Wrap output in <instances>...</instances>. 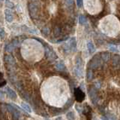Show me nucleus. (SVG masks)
<instances>
[{"label":"nucleus","instance_id":"nucleus-1","mask_svg":"<svg viewBox=\"0 0 120 120\" xmlns=\"http://www.w3.org/2000/svg\"><path fill=\"white\" fill-rule=\"evenodd\" d=\"M101 65V60L100 58V54L95 55L89 63V69H97Z\"/></svg>","mask_w":120,"mask_h":120},{"label":"nucleus","instance_id":"nucleus-2","mask_svg":"<svg viewBox=\"0 0 120 120\" xmlns=\"http://www.w3.org/2000/svg\"><path fill=\"white\" fill-rule=\"evenodd\" d=\"M4 61H5V64L8 66V70H13V68L16 65V61H15L14 58L11 54H7L4 57Z\"/></svg>","mask_w":120,"mask_h":120},{"label":"nucleus","instance_id":"nucleus-3","mask_svg":"<svg viewBox=\"0 0 120 120\" xmlns=\"http://www.w3.org/2000/svg\"><path fill=\"white\" fill-rule=\"evenodd\" d=\"M5 105H6L7 110L11 112V115H12L13 119L18 120L20 116V112L19 111V110H17V109L14 106H13L12 104H5Z\"/></svg>","mask_w":120,"mask_h":120},{"label":"nucleus","instance_id":"nucleus-4","mask_svg":"<svg viewBox=\"0 0 120 120\" xmlns=\"http://www.w3.org/2000/svg\"><path fill=\"white\" fill-rule=\"evenodd\" d=\"M89 97L90 99H91L92 102L94 105H97L98 102V92H97V90L92 86L91 88L89 89Z\"/></svg>","mask_w":120,"mask_h":120},{"label":"nucleus","instance_id":"nucleus-5","mask_svg":"<svg viewBox=\"0 0 120 120\" xmlns=\"http://www.w3.org/2000/svg\"><path fill=\"white\" fill-rule=\"evenodd\" d=\"M44 48H45V54H46V57L47 58V59L51 61H55L57 58V55L54 52V51L50 46H47V45H44Z\"/></svg>","mask_w":120,"mask_h":120},{"label":"nucleus","instance_id":"nucleus-6","mask_svg":"<svg viewBox=\"0 0 120 120\" xmlns=\"http://www.w3.org/2000/svg\"><path fill=\"white\" fill-rule=\"evenodd\" d=\"M74 97L75 99L79 103H81L82 100H84L86 95L85 93L82 91V89L80 88H75L74 90Z\"/></svg>","mask_w":120,"mask_h":120},{"label":"nucleus","instance_id":"nucleus-7","mask_svg":"<svg viewBox=\"0 0 120 120\" xmlns=\"http://www.w3.org/2000/svg\"><path fill=\"white\" fill-rule=\"evenodd\" d=\"M74 73L77 77L82 76V60L80 57L77 58L76 67H75V69H74Z\"/></svg>","mask_w":120,"mask_h":120},{"label":"nucleus","instance_id":"nucleus-8","mask_svg":"<svg viewBox=\"0 0 120 120\" xmlns=\"http://www.w3.org/2000/svg\"><path fill=\"white\" fill-rule=\"evenodd\" d=\"M29 11L30 16L35 17L37 15L38 12V6L35 3H30L29 5Z\"/></svg>","mask_w":120,"mask_h":120},{"label":"nucleus","instance_id":"nucleus-9","mask_svg":"<svg viewBox=\"0 0 120 120\" xmlns=\"http://www.w3.org/2000/svg\"><path fill=\"white\" fill-rule=\"evenodd\" d=\"M82 112H83V114L86 116V118L87 119V120H91V119H92V110L88 104H86V106L84 105Z\"/></svg>","mask_w":120,"mask_h":120},{"label":"nucleus","instance_id":"nucleus-10","mask_svg":"<svg viewBox=\"0 0 120 120\" xmlns=\"http://www.w3.org/2000/svg\"><path fill=\"white\" fill-rule=\"evenodd\" d=\"M68 46L70 51H74V52L76 51H77V42H76V39H75L74 37L71 38L69 40Z\"/></svg>","mask_w":120,"mask_h":120},{"label":"nucleus","instance_id":"nucleus-11","mask_svg":"<svg viewBox=\"0 0 120 120\" xmlns=\"http://www.w3.org/2000/svg\"><path fill=\"white\" fill-rule=\"evenodd\" d=\"M100 58H101V61L107 63V62H108L110 60L111 55H110V53H109V52L104 51V52H102V53L100 54Z\"/></svg>","mask_w":120,"mask_h":120},{"label":"nucleus","instance_id":"nucleus-12","mask_svg":"<svg viewBox=\"0 0 120 120\" xmlns=\"http://www.w3.org/2000/svg\"><path fill=\"white\" fill-rule=\"evenodd\" d=\"M5 91L7 93L8 96L11 99L15 100V99L17 98V94H16V92H15L13 89L10 88L9 87H7V88H5Z\"/></svg>","mask_w":120,"mask_h":120},{"label":"nucleus","instance_id":"nucleus-13","mask_svg":"<svg viewBox=\"0 0 120 120\" xmlns=\"http://www.w3.org/2000/svg\"><path fill=\"white\" fill-rule=\"evenodd\" d=\"M12 12L10 9H5V20L8 22V23H11L14 20V17L12 14Z\"/></svg>","mask_w":120,"mask_h":120},{"label":"nucleus","instance_id":"nucleus-14","mask_svg":"<svg viewBox=\"0 0 120 120\" xmlns=\"http://www.w3.org/2000/svg\"><path fill=\"white\" fill-rule=\"evenodd\" d=\"M55 68L58 71H61V72H62V71L65 70V65L62 61H59V62H57L56 63Z\"/></svg>","mask_w":120,"mask_h":120},{"label":"nucleus","instance_id":"nucleus-15","mask_svg":"<svg viewBox=\"0 0 120 120\" xmlns=\"http://www.w3.org/2000/svg\"><path fill=\"white\" fill-rule=\"evenodd\" d=\"M87 48H88V51L90 54H92L95 51V46H94V44L92 43V41H88Z\"/></svg>","mask_w":120,"mask_h":120},{"label":"nucleus","instance_id":"nucleus-16","mask_svg":"<svg viewBox=\"0 0 120 120\" xmlns=\"http://www.w3.org/2000/svg\"><path fill=\"white\" fill-rule=\"evenodd\" d=\"M112 65L115 67L119 66V54H115L112 58Z\"/></svg>","mask_w":120,"mask_h":120},{"label":"nucleus","instance_id":"nucleus-17","mask_svg":"<svg viewBox=\"0 0 120 120\" xmlns=\"http://www.w3.org/2000/svg\"><path fill=\"white\" fill-rule=\"evenodd\" d=\"M15 48L14 46V45L12 44V43H8V45H6L5 46V51H8V52H12L14 49H15Z\"/></svg>","mask_w":120,"mask_h":120},{"label":"nucleus","instance_id":"nucleus-18","mask_svg":"<svg viewBox=\"0 0 120 120\" xmlns=\"http://www.w3.org/2000/svg\"><path fill=\"white\" fill-rule=\"evenodd\" d=\"M21 107H22V108L24 110L27 111L28 112H32L31 107H30L28 103H25V102H22V103H21Z\"/></svg>","mask_w":120,"mask_h":120},{"label":"nucleus","instance_id":"nucleus-19","mask_svg":"<svg viewBox=\"0 0 120 120\" xmlns=\"http://www.w3.org/2000/svg\"><path fill=\"white\" fill-rule=\"evenodd\" d=\"M86 79H87L88 81H91L93 79V72H92V70L91 69H88L87 72H86Z\"/></svg>","mask_w":120,"mask_h":120},{"label":"nucleus","instance_id":"nucleus-20","mask_svg":"<svg viewBox=\"0 0 120 120\" xmlns=\"http://www.w3.org/2000/svg\"><path fill=\"white\" fill-rule=\"evenodd\" d=\"M51 110V112H52V115H58V114H60L61 113V112H62V110L61 109H59V108H54V107H52L50 109Z\"/></svg>","mask_w":120,"mask_h":120},{"label":"nucleus","instance_id":"nucleus-21","mask_svg":"<svg viewBox=\"0 0 120 120\" xmlns=\"http://www.w3.org/2000/svg\"><path fill=\"white\" fill-rule=\"evenodd\" d=\"M14 85H15V87L17 88L18 91H22V84L21 82H18V81H16L14 82Z\"/></svg>","mask_w":120,"mask_h":120},{"label":"nucleus","instance_id":"nucleus-22","mask_svg":"<svg viewBox=\"0 0 120 120\" xmlns=\"http://www.w3.org/2000/svg\"><path fill=\"white\" fill-rule=\"evenodd\" d=\"M87 22V19L84 15H80L79 17V23L80 24H85Z\"/></svg>","mask_w":120,"mask_h":120},{"label":"nucleus","instance_id":"nucleus-23","mask_svg":"<svg viewBox=\"0 0 120 120\" xmlns=\"http://www.w3.org/2000/svg\"><path fill=\"white\" fill-rule=\"evenodd\" d=\"M5 5L7 6V8H8L9 9L14 8V5L12 2H11L10 0H5Z\"/></svg>","mask_w":120,"mask_h":120},{"label":"nucleus","instance_id":"nucleus-24","mask_svg":"<svg viewBox=\"0 0 120 120\" xmlns=\"http://www.w3.org/2000/svg\"><path fill=\"white\" fill-rule=\"evenodd\" d=\"M11 43H12L14 45V46L15 48H17L20 46V39H19L18 38H15L12 42H11Z\"/></svg>","mask_w":120,"mask_h":120},{"label":"nucleus","instance_id":"nucleus-25","mask_svg":"<svg viewBox=\"0 0 120 120\" xmlns=\"http://www.w3.org/2000/svg\"><path fill=\"white\" fill-rule=\"evenodd\" d=\"M108 48H109V50H110V51H112V52H116L118 50L117 47H116L113 44H109Z\"/></svg>","mask_w":120,"mask_h":120},{"label":"nucleus","instance_id":"nucleus-26","mask_svg":"<svg viewBox=\"0 0 120 120\" xmlns=\"http://www.w3.org/2000/svg\"><path fill=\"white\" fill-rule=\"evenodd\" d=\"M5 84H6V81H5V79H4L2 73H0V88L4 86Z\"/></svg>","mask_w":120,"mask_h":120},{"label":"nucleus","instance_id":"nucleus-27","mask_svg":"<svg viewBox=\"0 0 120 120\" xmlns=\"http://www.w3.org/2000/svg\"><path fill=\"white\" fill-rule=\"evenodd\" d=\"M66 116H67V119L68 120H74V119H75V116L74 114V112H68Z\"/></svg>","mask_w":120,"mask_h":120},{"label":"nucleus","instance_id":"nucleus-28","mask_svg":"<svg viewBox=\"0 0 120 120\" xmlns=\"http://www.w3.org/2000/svg\"><path fill=\"white\" fill-rule=\"evenodd\" d=\"M53 33H54V36H55L56 37L59 36L60 34H61V29H60V27H56L54 28V32H53Z\"/></svg>","mask_w":120,"mask_h":120},{"label":"nucleus","instance_id":"nucleus-29","mask_svg":"<svg viewBox=\"0 0 120 120\" xmlns=\"http://www.w3.org/2000/svg\"><path fill=\"white\" fill-rule=\"evenodd\" d=\"M72 104H73V100H72V99H69L68 100H67V103H65L64 109H65V110H66V109H68L71 106H72Z\"/></svg>","mask_w":120,"mask_h":120},{"label":"nucleus","instance_id":"nucleus-30","mask_svg":"<svg viewBox=\"0 0 120 120\" xmlns=\"http://www.w3.org/2000/svg\"><path fill=\"white\" fill-rule=\"evenodd\" d=\"M0 120H8L5 112L2 110H0Z\"/></svg>","mask_w":120,"mask_h":120},{"label":"nucleus","instance_id":"nucleus-31","mask_svg":"<svg viewBox=\"0 0 120 120\" xmlns=\"http://www.w3.org/2000/svg\"><path fill=\"white\" fill-rule=\"evenodd\" d=\"M42 33L45 36H48L50 34V29H49L47 27H45L42 29Z\"/></svg>","mask_w":120,"mask_h":120},{"label":"nucleus","instance_id":"nucleus-32","mask_svg":"<svg viewBox=\"0 0 120 120\" xmlns=\"http://www.w3.org/2000/svg\"><path fill=\"white\" fill-rule=\"evenodd\" d=\"M75 107H76V110L79 112H82V109H83V107L82 106L81 104H76L75 105Z\"/></svg>","mask_w":120,"mask_h":120},{"label":"nucleus","instance_id":"nucleus-33","mask_svg":"<svg viewBox=\"0 0 120 120\" xmlns=\"http://www.w3.org/2000/svg\"><path fill=\"white\" fill-rule=\"evenodd\" d=\"M101 83L100 82H95V84H94V85H93V87L95 88L96 90H98L101 88Z\"/></svg>","mask_w":120,"mask_h":120},{"label":"nucleus","instance_id":"nucleus-34","mask_svg":"<svg viewBox=\"0 0 120 120\" xmlns=\"http://www.w3.org/2000/svg\"><path fill=\"white\" fill-rule=\"evenodd\" d=\"M5 29L1 27V28H0V38H1V39H3L4 37H5Z\"/></svg>","mask_w":120,"mask_h":120},{"label":"nucleus","instance_id":"nucleus-35","mask_svg":"<svg viewBox=\"0 0 120 120\" xmlns=\"http://www.w3.org/2000/svg\"><path fill=\"white\" fill-rule=\"evenodd\" d=\"M5 98V93L2 90H0V100H4Z\"/></svg>","mask_w":120,"mask_h":120},{"label":"nucleus","instance_id":"nucleus-36","mask_svg":"<svg viewBox=\"0 0 120 120\" xmlns=\"http://www.w3.org/2000/svg\"><path fill=\"white\" fill-rule=\"evenodd\" d=\"M77 6L79 7V8L82 7V0H77Z\"/></svg>","mask_w":120,"mask_h":120},{"label":"nucleus","instance_id":"nucleus-37","mask_svg":"<svg viewBox=\"0 0 120 120\" xmlns=\"http://www.w3.org/2000/svg\"><path fill=\"white\" fill-rule=\"evenodd\" d=\"M65 2L67 3V5H71L73 4V2H74V0H65Z\"/></svg>","mask_w":120,"mask_h":120},{"label":"nucleus","instance_id":"nucleus-38","mask_svg":"<svg viewBox=\"0 0 120 120\" xmlns=\"http://www.w3.org/2000/svg\"><path fill=\"white\" fill-rule=\"evenodd\" d=\"M107 120H116V119L115 116H110V117H108V119Z\"/></svg>","mask_w":120,"mask_h":120},{"label":"nucleus","instance_id":"nucleus-39","mask_svg":"<svg viewBox=\"0 0 120 120\" xmlns=\"http://www.w3.org/2000/svg\"><path fill=\"white\" fill-rule=\"evenodd\" d=\"M56 120H63V119L62 117H59L57 119H56Z\"/></svg>","mask_w":120,"mask_h":120},{"label":"nucleus","instance_id":"nucleus-40","mask_svg":"<svg viewBox=\"0 0 120 120\" xmlns=\"http://www.w3.org/2000/svg\"><path fill=\"white\" fill-rule=\"evenodd\" d=\"M1 1H4V0H1Z\"/></svg>","mask_w":120,"mask_h":120}]
</instances>
